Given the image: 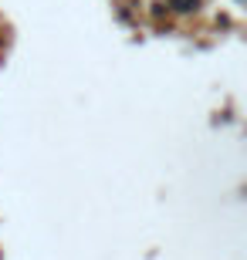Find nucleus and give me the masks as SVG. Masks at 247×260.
I'll use <instances>...</instances> for the list:
<instances>
[{"instance_id":"nucleus-1","label":"nucleus","mask_w":247,"mask_h":260,"mask_svg":"<svg viewBox=\"0 0 247 260\" xmlns=\"http://www.w3.org/2000/svg\"><path fill=\"white\" fill-rule=\"evenodd\" d=\"M200 4H203V0H166V7L176 10V14H197Z\"/></svg>"},{"instance_id":"nucleus-2","label":"nucleus","mask_w":247,"mask_h":260,"mask_svg":"<svg viewBox=\"0 0 247 260\" xmlns=\"http://www.w3.org/2000/svg\"><path fill=\"white\" fill-rule=\"evenodd\" d=\"M240 4H247V0H240Z\"/></svg>"}]
</instances>
